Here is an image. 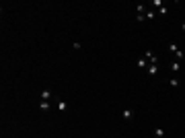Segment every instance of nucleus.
Instances as JSON below:
<instances>
[{
    "label": "nucleus",
    "instance_id": "f257e3e1",
    "mask_svg": "<svg viewBox=\"0 0 185 138\" xmlns=\"http://www.w3.org/2000/svg\"><path fill=\"white\" fill-rule=\"evenodd\" d=\"M144 58L148 60V64H156V66H158V56H156V54L152 52V50H146Z\"/></svg>",
    "mask_w": 185,
    "mask_h": 138
},
{
    "label": "nucleus",
    "instance_id": "f03ea898",
    "mask_svg": "<svg viewBox=\"0 0 185 138\" xmlns=\"http://www.w3.org/2000/svg\"><path fill=\"white\" fill-rule=\"evenodd\" d=\"M37 107H39L41 111H50V109H52V103H50V101H39Z\"/></svg>",
    "mask_w": 185,
    "mask_h": 138
},
{
    "label": "nucleus",
    "instance_id": "7ed1b4c3",
    "mask_svg": "<svg viewBox=\"0 0 185 138\" xmlns=\"http://www.w3.org/2000/svg\"><path fill=\"white\" fill-rule=\"evenodd\" d=\"M56 107H58L60 111H66V109H68V103L62 101V99H56Z\"/></svg>",
    "mask_w": 185,
    "mask_h": 138
},
{
    "label": "nucleus",
    "instance_id": "20e7f679",
    "mask_svg": "<svg viewBox=\"0 0 185 138\" xmlns=\"http://www.w3.org/2000/svg\"><path fill=\"white\" fill-rule=\"evenodd\" d=\"M50 99H52V91L50 89H43L41 91V101H50Z\"/></svg>",
    "mask_w": 185,
    "mask_h": 138
},
{
    "label": "nucleus",
    "instance_id": "39448f33",
    "mask_svg": "<svg viewBox=\"0 0 185 138\" xmlns=\"http://www.w3.org/2000/svg\"><path fill=\"white\" fill-rule=\"evenodd\" d=\"M121 116H124V120H132V118H134V109H124V113H121Z\"/></svg>",
    "mask_w": 185,
    "mask_h": 138
},
{
    "label": "nucleus",
    "instance_id": "423d86ee",
    "mask_svg": "<svg viewBox=\"0 0 185 138\" xmlns=\"http://www.w3.org/2000/svg\"><path fill=\"white\" fill-rule=\"evenodd\" d=\"M148 74H150V76L158 74V66H156V64H150V66H148Z\"/></svg>",
    "mask_w": 185,
    "mask_h": 138
},
{
    "label": "nucleus",
    "instance_id": "0eeeda50",
    "mask_svg": "<svg viewBox=\"0 0 185 138\" xmlns=\"http://www.w3.org/2000/svg\"><path fill=\"white\" fill-rule=\"evenodd\" d=\"M136 64H138V68H146V66H148V60H146V58H140Z\"/></svg>",
    "mask_w": 185,
    "mask_h": 138
},
{
    "label": "nucleus",
    "instance_id": "6e6552de",
    "mask_svg": "<svg viewBox=\"0 0 185 138\" xmlns=\"http://www.w3.org/2000/svg\"><path fill=\"white\" fill-rule=\"evenodd\" d=\"M171 70H173V72H179V70H181V62H179V60L173 62V64H171Z\"/></svg>",
    "mask_w": 185,
    "mask_h": 138
},
{
    "label": "nucleus",
    "instance_id": "1a4fd4ad",
    "mask_svg": "<svg viewBox=\"0 0 185 138\" xmlns=\"http://www.w3.org/2000/svg\"><path fill=\"white\" fill-rule=\"evenodd\" d=\"M154 136L163 138V136H165V128H156V130H154Z\"/></svg>",
    "mask_w": 185,
    "mask_h": 138
},
{
    "label": "nucleus",
    "instance_id": "9d476101",
    "mask_svg": "<svg viewBox=\"0 0 185 138\" xmlns=\"http://www.w3.org/2000/svg\"><path fill=\"white\" fill-rule=\"evenodd\" d=\"M136 10H138V15H144V13H146V4H138Z\"/></svg>",
    "mask_w": 185,
    "mask_h": 138
},
{
    "label": "nucleus",
    "instance_id": "9b49d317",
    "mask_svg": "<svg viewBox=\"0 0 185 138\" xmlns=\"http://www.w3.org/2000/svg\"><path fill=\"white\" fill-rule=\"evenodd\" d=\"M169 85H171V87H175V89H177V87L181 85V83H179V78H171V81H169Z\"/></svg>",
    "mask_w": 185,
    "mask_h": 138
},
{
    "label": "nucleus",
    "instance_id": "f8f14e48",
    "mask_svg": "<svg viewBox=\"0 0 185 138\" xmlns=\"http://www.w3.org/2000/svg\"><path fill=\"white\" fill-rule=\"evenodd\" d=\"M144 17H146V19H154V17H156V13H154V10H146Z\"/></svg>",
    "mask_w": 185,
    "mask_h": 138
},
{
    "label": "nucleus",
    "instance_id": "ddd939ff",
    "mask_svg": "<svg viewBox=\"0 0 185 138\" xmlns=\"http://www.w3.org/2000/svg\"><path fill=\"white\" fill-rule=\"evenodd\" d=\"M169 52L177 54V52H179V48H177V46H175V43H169Z\"/></svg>",
    "mask_w": 185,
    "mask_h": 138
},
{
    "label": "nucleus",
    "instance_id": "4468645a",
    "mask_svg": "<svg viewBox=\"0 0 185 138\" xmlns=\"http://www.w3.org/2000/svg\"><path fill=\"white\" fill-rule=\"evenodd\" d=\"M158 15H163V17H165V15H166V6H161V8H158Z\"/></svg>",
    "mask_w": 185,
    "mask_h": 138
},
{
    "label": "nucleus",
    "instance_id": "2eb2a0df",
    "mask_svg": "<svg viewBox=\"0 0 185 138\" xmlns=\"http://www.w3.org/2000/svg\"><path fill=\"white\" fill-rule=\"evenodd\" d=\"M175 56H177V60H179V62H181V60H183V56H185V54H183V52H181V50H179V52L175 54Z\"/></svg>",
    "mask_w": 185,
    "mask_h": 138
},
{
    "label": "nucleus",
    "instance_id": "dca6fc26",
    "mask_svg": "<svg viewBox=\"0 0 185 138\" xmlns=\"http://www.w3.org/2000/svg\"><path fill=\"white\" fill-rule=\"evenodd\" d=\"M152 6H158V8H161V6H163V2H161V0H152Z\"/></svg>",
    "mask_w": 185,
    "mask_h": 138
},
{
    "label": "nucleus",
    "instance_id": "f3484780",
    "mask_svg": "<svg viewBox=\"0 0 185 138\" xmlns=\"http://www.w3.org/2000/svg\"><path fill=\"white\" fill-rule=\"evenodd\" d=\"M181 29H183V31H185V21H183V23H181Z\"/></svg>",
    "mask_w": 185,
    "mask_h": 138
}]
</instances>
